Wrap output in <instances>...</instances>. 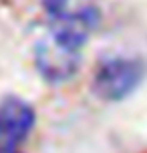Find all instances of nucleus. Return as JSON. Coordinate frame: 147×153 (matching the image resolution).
Wrapping results in <instances>:
<instances>
[{
	"label": "nucleus",
	"mask_w": 147,
	"mask_h": 153,
	"mask_svg": "<svg viewBox=\"0 0 147 153\" xmlns=\"http://www.w3.org/2000/svg\"><path fill=\"white\" fill-rule=\"evenodd\" d=\"M50 32L83 48L89 34L99 26L101 10L97 0H42Z\"/></svg>",
	"instance_id": "1"
},
{
	"label": "nucleus",
	"mask_w": 147,
	"mask_h": 153,
	"mask_svg": "<svg viewBox=\"0 0 147 153\" xmlns=\"http://www.w3.org/2000/svg\"><path fill=\"white\" fill-rule=\"evenodd\" d=\"M36 121V113L28 101L16 95L4 97L0 101V147L16 149L30 135Z\"/></svg>",
	"instance_id": "4"
},
{
	"label": "nucleus",
	"mask_w": 147,
	"mask_h": 153,
	"mask_svg": "<svg viewBox=\"0 0 147 153\" xmlns=\"http://www.w3.org/2000/svg\"><path fill=\"white\" fill-rule=\"evenodd\" d=\"M34 62L45 81L53 85L67 83L81 67V48L48 32V36L39 40L34 46Z\"/></svg>",
	"instance_id": "3"
},
{
	"label": "nucleus",
	"mask_w": 147,
	"mask_h": 153,
	"mask_svg": "<svg viewBox=\"0 0 147 153\" xmlns=\"http://www.w3.org/2000/svg\"><path fill=\"white\" fill-rule=\"evenodd\" d=\"M0 153H20V151H16V149H2L0 147Z\"/></svg>",
	"instance_id": "5"
},
{
	"label": "nucleus",
	"mask_w": 147,
	"mask_h": 153,
	"mask_svg": "<svg viewBox=\"0 0 147 153\" xmlns=\"http://www.w3.org/2000/svg\"><path fill=\"white\" fill-rule=\"evenodd\" d=\"M145 76V65L133 56H109L99 62L93 75V91L103 101H121L129 97L141 79Z\"/></svg>",
	"instance_id": "2"
}]
</instances>
